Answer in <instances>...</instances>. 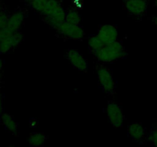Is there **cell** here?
Instances as JSON below:
<instances>
[{
	"label": "cell",
	"mask_w": 157,
	"mask_h": 147,
	"mask_svg": "<svg viewBox=\"0 0 157 147\" xmlns=\"http://www.w3.org/2000/svg\"><path fill=\"white\" fill-rule=\"evenodd\" d=\"M1 121L6 130L10 132L11 133H12L15 136H17L18 134V125H17L14 118L10 114L4 113V114L2 115Z\"/></svg>",
	"instance_id": "obj_12"
},
{
	"label": "cell",
	"mask_w": 157,
	"mask_h": 147,
	"mask_svg": "<svg viewBox=\"0 0 157 147\" xmlns=\"http://www.w3.org/2000/svg\"><path fill=\"white\" fill-rule=\"evenodd\" d=\"M23 38L24 36L22 33L19 30L15 31L9 38L0 42V53H7L12 48L19 45L23 41Z\"/></svg>",
	"instance_id": "obj_9"
},
{
	"label": "cell",
	"mask_w": 157,
	"mask_h": 147,
	"mask_svg": "<svg viewBox=\"0 0 157 147\" xmlns=\"http://www.w3.org/2000/svg\"><path fill=\"white\" fill-rule=\"evenodd\" d=\"M3 9H2V5L0 4V12H1V11H2Z\"/></svg>",
	"instance_id": "obj_25"
},
{
	"label": "cell",
	"mask_w": 157,
	"mask_h": 147,
	"mask_svg": "<svg viewBox=\"0 0 157 147\" xmlns=\"http://www.w3.org/2000/svg\"><path fill=\"white\" fill-rule=\"evenodd\" d=\"M26 1H28V0H26Z\"/></svg>",
	"instance_id": "obj_28"
},
{
	"label": "cell",
	"mask_w": 157,
	"mask_h": 147,
	"mask_svg": "<svg viewBox=\"0 0 157 147\" xmlns=\"http://www.w3.org/2000/svg\"><path fill=\"white\" fill-rule=\"evenodd\" d=\"M153 21H154V23L157 26V17H154V18H153Z\"/></svg>",
	"instance_id": "obj_22"
},
{
	"label": "cell",
	"mask_w": 157,
	"mask_h": 147,
	"mask_svg": "<svg viewBox=\"0 0 157 147\" xmlns=\"http://www.w3.org/2000/svg\"><path fill=\"white\" fill-rule=\"evenodd\" d=\"M125 9L135 16H141L147 12L148 3L147 0H128L125 2Z\"/></svg>",
	"instance_id": "obj_8"
},
{
	"label": "cell",
	"mask_w": 157,
	"mask_h": 147,
	"mask_svg": "<svg viewBox=\"0 0 157 147\" xmlns=\"http://www.w3.org/2000/svg\"><path fill=\"white\" fill-rule=\"evenodd\" d=\"M94 54L97 59L103 63L113 62L127 55L124 45L117 40L113 42L104 44V47Z\"/></svg>",
	"instance_id": "obj_2"
},
{
	"label": "cell",
	"mask_w": 157,
	"mask_h": 147,
	"mask_svg": "<svg viewBox=\"0 0 157 147\" xmlns=\"http://www.w3.org/2000/svg\"><path fill=\"white\" fill-rule=\"evenodd\" d=\"M98 36L104 43V44L113 42L117 40L118 30L117 27L112 24H104L100 27Z\"/></svg>",
	"instance_id": "obj_7"
},
{
	"label": "cell",
	"mask_w": 157,
	"mask_h": 147,
	"mask_svg": "<svg viewBox=\"0 0 157 147\" xmlns=\"http://www.w3.org/2000/svg\"><path fill=\"white\" fill-rule=\"evenodd\" d=\"M57 32L65 38L73 40H81L84 37V31L79 25L71 24L64 21L55 28Z\"/></svg>",
	"instance_id": "obj_4"
},
{
	"label": "cell",
	"mask_w": 157,
	"mask_h": 147,
	"mask_svg": "<svg viewBox=\"0 0 157 147\" xmlns=\"http://www.w3.org/2000/svg\"><path fill=\"white\" fill-rule=\"evenodd\" d=\"M9 15L5 11H1L0 12V29H2L6 28L8 24V21H9Z\"/></svg>",
	"instance_id": "obj_18"
},
{
	"label": "cell",
	"mask_w": 157,
	"mask_h": 147,
	"mask_svg": "<svg viewBox=\"0 0 157 147\" xmlns=\"http://www.w3.org/2000/svg\"><path fill=\"white\" fill-rule=\"evenodd\" d=\"M7 147H15V146H13V145H9V146H7Z\"/></svg>",
	"instance_id": "obj_26"
},
{
	"label": "cell",
	"mask_w": 157,
	"mask_h": 147,
	"mask_svg": "<svg viewBox=\"0 0 157 147\" xmlns=\"http://www.w3.org/2000/svg\"><path fill=\"white\" fill-rule=\"evenodd\" d=\"M2 111V98L1 95H0V113Z\"/></svg>",
	"instance_id": "obj_21"
},
{
	"label": "cell",
	"mask_w": 157,
	"mask_h": 147,
	"mask_svg": "<svg viewBox=\"0 0 157 147\" xmlns=\"http://www.w3.org/2000/svg\"><path fill=\"white\" fill-rule=\"evenodd\" d=\"M97 73L98 81L103 90L108 94L114 93L116 84L111 71L104 66H99L97 69Z\"/></svg>",
	"instance_id": "obj_3"
},
{
	"label": "cell",
	"mask_w": 157,
	"mask_h": 147,
	"mask_svg": "<svg viewBox=\"0 0 157 147\" xmlns=\"http://www.w3.org/2000/svg\"><path fill=\"white\" fill-rule=\"evenodd\" d=\"M126 1H128V0H125V2H126Z\"/></svg>",
	"instance_id": "obj_27"
},
{
	"label": "cell",
	"mask_w": 157,
	"mask_h": 147,
	"mask_svg": "<svg viewBox=\"0 0 157 147\" xmlns=\"http://www.w3.org/2000/svg\"><path fill=\"white\" fill-rule=\"evenodd\" d=\"M88 45L93 53L98 51V50L104 46V43L101 41V38L97 35H92L88 39Z\"/></svg>",
	"instance_id": "obj_15"
},
{
	"label": "cell",
	"mask_w": 157,
	"mask_h": 147,
	"mask_svg": "<svg viewBox=\"0 0 157 147\" xmlns=\"http://www.w3.org/2000/svg\"><path fill=\"white\" fill-rule=\"evenodd\" d=\"M25 18V15L23 11H15L13 13L9 15L7 27L13 31H18L24 22Z\"/></svg>",
	"instance_id": "obj_11"
},
{
	"label": "cell",
	"mask_w": 157,
	"mask_h": 147,
	"mask_svg": "<svg viewBox=\"0 0 157 147\" xmlns=\"http://www.w3.org/2000/svg\"><path fill=\"white\" fill-rule=\"evenodd\" d=\"M148 139L153 145L154 147H157V126L153 128L149 134Z\"/></svg>",
	"instance_id": "obj_19"
},
{
	"label": "cell",
	"mask_w": 157,
	"mask_h": 147,
	"mask_svg": "<svg viewBox=\"0 0 157 147\" xmlns=\"http://www.w3.org/2000/svg\"><path fill=\"white\" fill-rule=\"evenodd\" d=\"M67 59L75 68L80 71H86L88 68L87 60L77 50L70 49L67 52Z\"/></svg>",
	"instance_id": "obj_6"
},
{
	"label": "cell",
	"mask_w": 157,
	"mask_h": 147,
	"mask_svg": "<svg viewBox=\"0 0 157 147\" xmlns=\"http://www.w3.org/2000/svg\"><path fill=\"white\" fill-rule=\"evenodd\" d=\"M81 21V17L79 12L75 9H71L66 12L65 21L71 24L79 25Z\"/></svg>",
	"instance_id": "obj_14"
},
{
	"label": "cell",
	"mask_w": 157,
	"mask_h": 147,
	"mask_svg": "<svg viewBox=\"0 0 157 147\" xmlns=\"http://www.w3.org/2000/svg\"><path fill=\"white\" fill-rule=\"evenodd\" d=\"M127 131H128V134L130 137L135 142H140L145 138V128L138 123H134L129 125Z\"/></svg>",
	"instance_id": "obj_10"
},
{
	"label": "cell",
	"mask_w": 157,
	"mask_h": 147,
	"mask_svg": "<svg viewBox=\"0 0 157 147\" xmlns=\"http://www.w3.org/2000/svg\"><path fill=\"white\" fill-rule=\"evenodd\" d=\"M154 5L156 6V8L157 9V0H154Z\"/></svg>",
	"instance_id": "obj_23"
},
{
	"label": "cell",
	"mask_w": 157,
	"mask_h": 147,
	"mask_svg": "<svg viewBox=\"0 0 157 147\" xmlns=\"http://www.w3.org/2000/svg\"><path fill=\"white\" fill-rule=\"evenodd\" d=\"M15 32V31H13L12 29L9 28L7 26L4 28L0 29V42L9 38Z\"/></svg>",
	"instance_id": "obj_17"
},
{
	"label": "cell",
	"mask_w": 157,
	"mask_h": 147,
	"mask_svg": "<svg viewBox=\"0 0 157 147\" xmlns=\"http://www.w3.org/2000/svg\"><path fill=\"white\" fill-rule=\"evenodd\" d=\"M46 139H47V137L44 133L35 132V133H32L29 136V142L32 146L41 147L45 143Z\"/></svg>",
	"instance_id": "obj_13"
},
{
	"label": "cell",
	"mask_w": 157,
	"mask_h": 147,
	"mask_svg": "<svg viewBox=\"0 0 157 147\" xmlns=\"http://www.w3.org/2000/svg\"><path fill=\"white\" fill-rule=\"evenodd\" d=\"M1 89H2V82L0 81V95H1Z\"/></svg>",
	"instance_id": "obj_24"
},
{
	"label": "cell",
	"mask_w": 157,
	"mask_h": 147,
	"mask_svg": "<svg viewBox=\"0 0 157 147\" xmlns=\"http://www.w3.org/2000/svg\"><path fill=\"white\" fill-rule=\"evenodd\" d=\"M48 1V0H28L27 2L34 10L41 14L45 8Z\"/></svg>",
	"instance_id": "obj_16"
},
{
	"label": "cell",
	"mask_w": 157,
	"mask_h": 147,
	"mask_svg": "<svg viewBox=\"0 0 157 147\" xmlns=\"http://www.w3.org/2000/svg\"><path fill=\"white\" fill-rule=\"evenodd\" d=\"M3 69V61L0 58V75H1L2 70Z\"/></svg>",
	"instance_id": "obj_20"
},
{
	"label": "cell",
	"mask_w": 157,
	"mask_h": 147,
	"mask_svg": "<svg viewBox=\"0 0 157 147\" xmlns=\"http://www.w3.org/2000/svg\"><path fill=\"white\" fill-rule=\"evenodd\" d=\"M41 14L44 21L55 29L65 21L66 12L58 0H48Z\"/></svg>",
	"instance_id": "obj_1"
},
{
	"label": "cell",
	"mask_w": 157,
	"mask_h": 147,
	"mask_svg": "<svg viewBox=\"0 0 157 147\" xmlns=\"http://www.w3.org/2000/svg\"><path fill=\"white\" fill-rule=\"evenodd\" d=\"M107 116L113 127L120 128L124 122V114L121 106L115 102H109L107 107Z\"/></svg>",
	"instance_id": "obj_5"
}]
</instances>
